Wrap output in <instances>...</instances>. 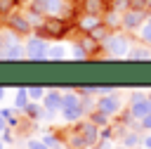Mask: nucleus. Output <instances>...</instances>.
<instances>
[{
	"instance_id": "1",
	"label": "nucleus",
	"mask_w": 151,
	"mask_h": 149,
	"mask_svg": "<svg viewBox=\"0 0 151 149\" xmlns=\"http://www.w3.org/2000/svg\"><path fill=\"white\" fill-rule=\"evenodd\" d=\"M130 50H132V40H130V35L125 31H111L109 38L101 43V52L106 57H113V59L127 57Z\"/></svg>"
},
{
	"instance_id": "2",
	"label": "nucleus",
	"mask_w": 151,
	"mask_h": 149,
	"mask_svg": "<svg viewBox=\"0 0 151 149\" xmlns=\"http://www.w3.org/2000/svg\"><path fill=\"white\" fill-rule=\"evenodd\" d=\"M47 52H50V43H47V38L28 35V40L24 43V57H26V59L42 61V59H47Z\"/></svg>"
},
{
	"instance_id": "3",
	"label": "nucleus",
	"mask_w": 151,
	"mask_h": 149,
	"mask_svg": "<svg viewBox=\"0 0 151 149\" xmlns=\"http://www.w3.org/2000/svg\"><path fill=\"white\" fill-rule=\"evenodd\" d=\"M33 5L45 17H61L64 19L68 14V2L66 0H33Z\"/></svg>"
},
{
	"instance_id": "4",
	"label": "nucleus",
	"mask_w": 151,
	"mask_h": 149,
	"mask_svg": "<svg viewBox=\"0 0 151 149\" xmlns=\"http://www.w3.org/2000/svg\"><path fill=\"white\" fill-rule=\"evenodd\" d=\"M149 19V12L146 9H125L123 12V19H120V31H139L142 24Z\"/></svg>"
},
{
	"instance_id": "5",
	"label": "nucleus",
	"mask_w": 151,
	"mask_h": 149,
	"mask_svg": "<svg viewBox=\"0 0 151 149\" xmlns=\"http://www.w3.org/2000/svg\"><path fill=\"white\" fill-rule=\"evenodd\" d=\"M127 111L132 114L134 121H142L144 116L151 114V102H149V97H146L144 92H132V95H130V109H127Z\"/></svg>"
},
{
	"instance_id": "6",
	"label": "nucleus",
	"mask_w": 151,
	"mask_h": 149,
	"mask_svg": "<svg viewBox=\"0 0 151 149\" xmlns=\"http://www.w3.org/2000/svg\"><path fill=\"white\" fill-rule=\"evenodd\" d=\"M0 59H5V61L24 59V45L19 43L17 33H9V31H7V43H5V47L0 50Z\"/></svg>"
},
{
	"instance_id": "7",
	"label": "nucleus",
	"mask_w": 151,
	"mask_h": 149,
	"mask_svg": "<svg viewBox=\"0 0 151 149\" xmlns=\"http://www.w3.org/2000/svg\"><path fill=\"white\" fill-rule=\"evenodd\" d=\"M7 28H9L12 33H17V35H31V33H33V24L26 19L24 12H12V14H7Z\"/></svg>"
},
{
	"instance_id": "8",
	"label": "nucleus",
	"mask_w": 151,
	"mask_h": 149,
	"mask_svg": "<svg viewBox=\"0 0 151 149\" xmlns=\"http://www.w3.org/2000/svg\"><path fill=\"white\" fill-rule=\"evenodd\" d=\"M120 106H123V99H120V95H118V92L101 95V97L97 99V109H99V111H104L106 116H116V114L120 111Z\"/></svg>"
},
{
	"instance_id": "9",
	"label": "nucleus",
	"mask_w": 151,
	"mask_h": 149,
	"mask_svg": "<svg viewBox=\"0 0 151 149\" xmlns=\"http://www.w3.org/2000/svg\"><path fill=\"white\" fill-rule=\"evenodd\" d=\"M76 128L83 132V137H85L87 147H94V144L99 142V128H97L92 121H78V123H76Z\"/></svg>"
},
{
	"instance_id": "10",
	"label": "nucleus",
	"mask_w": 151,
	"mask_h": 149,
	"mask_svg": "<svg viewBox=\"0 0 151 149\" xmlns=\"http://www.w3.org/2000/svg\"><path fill=\"white\" fill-rule=\"evenodd\" d=\"M104 24V19L101 17H97V14H85V12H80V17H78V31L80 33H92L97 26H101Z\"/></svg>"
},
{
	"instance_id": "11",
	"label": "nucleus",
	"mask_w": 151,
	"mask_h": 149,
	"mask_svg": "<svg viewBox=\"0 0 151 149\" xmlns=\"http://www.w3.org/2000/svg\"><path fill=\"white\" fill-rule=\"evenodd\" d=\"M61 97H64V92H59V90H47L45 97H42V106H45V111L59 114V111H61Z\"/></svg>"
},
{
	"instance_id": "12",
	"label": "nucleus",
	"mask_w": 151,
	"mask_h": 149,
	"mask_svg": "<svg viewBox=\"0 0 151 149\" xmlns=\"http://www.w3.org/2000/svg\"><path fill=\"white\" fill-rule=\"evenodd\" d=\"M106 9H109V0H83V12H85V14L104 17Z\"/></svg>"
},
{
	"instance_id": "13",
	"label": "nucleus",
	"mask_w": 151,
	"mask_h": 149,
	"mask_svg": "<svg viewBox=\"0 0 151 149\" xmlns=\"http://www.w3.org/2000/svg\"><path fill=\"white\" fill-rule=\"evenodd\" d=\"M59 114H61V118L66 123H78V121H83L85 109H83V104H78V106H71V109H61Z\"/></svg>"
},
{
	"instance_id": "14",
	"label": "nucleus",
	"mask_w": 151,
	"mask_h": 149,
	"mask_svg": "<svg viewBox=\"0 0 151 149\" xmlns=\"http://www.w3.org/2000/svg\"><path fill=\"white\" fill-rule=\"evenodd\" d=\"M66 147H68V149H87V142H85V137H83V132H80L78 128H73V130L68 132Z\"/></svg>"
},
{
	"instance_id": "15",
	"label": "nucleus",
	"mask_w": 151,
	"mask_h": 149,
	"mask_svg": "<svg viewBox=\"0 0 151 149\" xmlns=\"http://www.w3.org/2000/svg\"><path fill=\"white\" fill-rule=\"evenodd\" d=\"M120 144L127 147V149L139 147V144H142V135H139V130H123V142H120Z\"/></svg>"
},
{
	"instance_id": "16",
	"label": "nucleus",
	"mask_w": 151,
	"mask_h": 149,
	"mask_svg": "<svg viewBox=\"0 0 151 149\" xmlns=\"http://www.w3.org/2000/svg\"><path fill=\"white\" fill-rule=\"evenodd\" d=\"M83 102V97L78 95V90H66L64 97H61V109H71V106H78Z\"/></svg>"
},
{
	"instance_id": "17",
	"label": "nucleus",
	"mask_w": 151,
	"mask_h": 149,
	"mask_svg": "<svg viewBox=\"0 0 151 149\" xmlns=\"http://www.w3.org/2000/svg\"><path fill=\"white\" fill-rule=\"evenodd\" d=\"M24 116H28L31 121H40L42 116H45V106H40L38 102H28V106L21 111Z\"/></svg>"
},
{
	"instance_id": "18",
	"label": "nucleus",
	"mask_w": 151,
	"mask_h": 149,
	"mask_svg": "<svg viewBox=\"0 0 151 149\" xmlns=\"http://www.w3.org/2000/svg\"><path fill=\"white\" fill-rule=\"evenodd\" d=\"M127 59H132V61H142V59H151V47H149V45H137V47H132V50H130V54H127Z\"/></svg>"
},
{
	"instance_id": "19",
	"label": "nucleus",
	"mask_w": 151,
	"mask_h": 149,
	"mask_svg": "<svg viewBox=\"0 0 151 149\" xmlns=\"http://www.w3.org/2000/svg\"><path fill=\"white\" fill-rule=\"evenodd\" d=\"M28 88H19L17 90V97H14V109L17 111H24L26 106H28Z\"/></svg>"
},
{
	"instance_id": "20",
	"label": "nucleus",
	"mask_w": 151,
	"mask_h": 149,
	"mask_svg": "<svg viewBox=\"0 0 151 149\" xmlns=\"http://www.w3.org/2000/svg\"><path fill=\"white\" fill-rule=\"evenodd\" d=\"M109 118H111V116H106L104 111H99V109H92V111H90V118H87V121H92V123H94L97 128H106V125H109Z\"/></svg>"
},
{
	"instance_id": "21",
	"label": "nucleus",
	"mask_w": 151,
	"mask_h": 149,
	"mask_svg": "<svg viewBox=\"0 0 151 149\" xmlns=\"http://www.w3.org/2000/svg\"><path fill=\"white\" fill-rule=\"evenodd\" d=\"M47 59H66V47L61 45V43H54V45H50V52H47Z\"/></svg>"
},
{
	"instance_id": "22",
	"label": "nucleus",
	"mask_w": 151,
	"mask_h": 149,
	"mask_svg": "<svg viewBox=\"0 0 151 149\" xmlns=\"http://www.w3.org/2000/svg\"><path fill=\"white\" fill-rule=\"evenodd\" d=\"M42 142L47 144V149H61V147H64V142H61V137H59L57 132H45Z\"/></svg>"
},
{
	"instance_id": "23",
	"label": "nucleus",
	"mask_w": 151,
	"mask_h": 149,
	"mask_svg": "<svg viewBox=\"0 0 151 149\" xmlns=\"http://www.w3.org/2000/svg\"><path fill=\"white\" fill-rule=\"evenodd\" d=\"M137 33H139V40H142L144 45H149V47H151V17L142 24V28H139Z\"/></svg>"
},
{
	"instance_id": "24",
	"label": "nucleus",
	"mask_w": 151,
	"mask_h": 149,
	"mask_svg": "<svg viewBox=\"0 0 151 149\" xmlns=\"http://www.w3.org/2000/svg\"><path fill=\"white\" fill-rule=\"evenodd\" d=\"M109 33H111V31H109V28H106V26L101 24V26H97V28H94L92 33H87V35H92V38H94L97 43H104V40L109 38Z\"/></svg>"
},
{
	"instance_id": "25",
	"label": "nucleus",
	"mask_w": 151,
	"mask_h": 149,
	"mask_svg": "<svg viewBox=\"0 0 151 149\" xmlns=\"http://www.w3.org/2000/svg\"><path fill=\"white\" fill-rule=\"evenodd\" d=\"M17 5H19V0H0V14L7 17V14H12V12H17V9H14Z\"/></svg>"
},
{
	"instance_id": "26",
	"label": "nucleus",
	"mask_w": 151,
	"mask_h": 149,
	"mask_svg": "<svg viewBox=\"0 0 151 149\" xmlns=\"http://www.w3.org/2000/svg\"><path fill=\"white\" fill-rule=\"evenodd\" d=\"M45 92H47L45 88H40V85H31V88H28V99H31V102H38V99L45 97Z\"/></svg>"
},
{
	"instance_id": "27",
	"label": "nucleus",
	"mask_w": 151,
	"mask_h": 149,
	"mask_svg": "<svg viewBox=\"0 0 151 149\" xmlns=\"http://www.w3.org/2000/svg\"><path fill=\"white\" fill-rule=\"evenodd\" d=\"M109 9H116V12H125L130 9V0H109Z\"/></svg>"
},
{
	"instance_id": "28",
	"label": "nucleus",
	"mask_w": 151,
	"mask_h": 149,
	"mask_svg": "<svg viewBox=\"0 0 151 149\" xmlns=\"http://www.w3.org/2000/svg\"><path fill=\"white\" fill-rule=\"evenodd\" d=\"M73 57H76V59H90L87 50H85L80 43H76V45H73Z\"/></svg>"
},
{
	"instance_id": "29",
	"label": "nucleus",
	"mask_w": 151,
	"mask_h": 149,
	"mask_svg": "<svg viewBox=\"0 0 151 149\" xmlns=\"http://www.w3.org/2000/svg\"><path fill=\"white\" fill-rule=\"evenodd\" d=\"M26 149H47V144L42 140H28L26 142Z\"/></svg>"
},
{
	"instance_id": "30",
	"label": "nucleus",
	"mask_w": 151,
	"mask_h": 149,
	"mask_svg": "<svg viewBox=\"0 0 151 149\" xmlns=\"http://www.w3.org/2000/svg\"><path fill=\"white\" fill-rule=\"evenodd\" d=\"M137 130H151V114L144 116L142 121H137Z\"/></svg>"
},
{
	"instance_id": "31",
	"label": "nucleus",
	"mask_w": 151,
	"mask_h": 149,
	"mask_svg": "<svg viewBox=\"0 0 151 149\" xmlns=\"http://www.w3.org/2000/svg\"><path fill=\"white\" fill-rule=\"evenodd\" d=\"M130 9H146L149 12V7H146L144 0H130Z\"/></svg>"
},
{
	"instance_id": "32",
	"label": "nucleus",
	"mask_w": 151,
	"mask_h": 149,
	"mask_svg": "<svg viewBox=\"0 0 151 149\" xmlns=\"http://www.w3.org/2000/svg\"><path fill=\"white\" fill-rule=\"evenodd\" d=\"M5 130H7V118H5V116H2V111H0V135H2Z\"/></svg>"
},
{
	"instance_id": "33",
	"label": "nucleus",
	"mask_w": 151,
	"mask_h": 149,
	"mask_svg": "<svg viewBox=\"0 0 151 149\" xmlns=\"http://www.w3.org/2000/svg\"><path fill=\"white\" fill-rule=\"evenodd\" d=\"M0 137H2V142H12V140H14V137H12V132H9V128H7V130H5Z\"/></svg>"
},
{
	"instance_id": "34",
	"label": "nucleus",
	"mask_w": 151,
	"mask_h": 149,
	"mask_svg": "<svg viewBox=\"0 0 151 149\" xmlns=\"http://www.w3.org/2000/svg\"><path fill=\"white\" fill-rule=\"evenodd\" d=\"M5 43H7V31H0V50L5 47Z\"/></svg>"
},
{
	"instance_id": "35",
	"label": "nucleus",
	"mask_w": 151,
	"mask_h": 149,
	"mask_svg": "<svg viewBox=\"0 0 151 149\" xmlns=\"http://www.w3.org/2000/svg\"><path fill=\"white\" fill-rule=\"evenodd\" d=\"M142 144H144V147H146V149H151V135H146V137H144V140H142Z\"/></svg>"
},
{
	"instance_id": "36",
	"label": "nucleus",
	"mask_w": 151,
	"mask_h": 149,
	"mask_svg": "<svg viewBox=\"0 0 151 149\" xmlns=\"http://www.w3.org/2000/svg\"><path fill=\"white\" fill-rule=\"evenodd\" d=\"M2 97H5V88H0V99H2Z\"/></svg>"
},
{
	"instance_id": "37",
	"label": "nucleus",
	"mask_w": 151,
	"mask_h": 149,
	"mask_svg": "<svg viewBox=\"0 0 151 149\" xmlns=\"http://www.w3.org/2000/svg\"><path fill=\"white\" fill-rule=\"evenodd\" d=\"M113 149H127V147H123V144H118V147H113Z\"/></svg>"
},
{
	"instance_id": "38",
	"label": "nucleus",
	"mask_w": 151,
	"mask_h": 149,
	"mask_svg": "<svg viewBox=\"0 0 151 149\" xmlns=\"http://www.w3.org/2000/svg\"><path fill=\"white\" fill-rule=\"evenodd\" d=\"M144 2H146V7H149V9H151V0H144Z\"/></svg>"
},
{
	"instance_id": "39",
	"label": "nucleus",
	"mask_w": 151,
	"mask_h": 149,
	"mask_svg": "<svg viewBox=\"0 0 151 149\" xmlns=\"http://www.w3.org/2000/svg\"><path fill=\"white\" fill-rule=\"evenodd\" d=\"M0 149H5V142H0Z\"/></svg>"
},
{
	"instance_id": "40",
	"label": "nucleus",
	"mask_w": 151,
	"mask_h": 149,
	"mask_svg": "<svg viewBox=\"0 0 151 149\" xmlns=\"http://www.w3.org/2000/svg\"><path fill=\"white\" fill-rule=\"evenodd\" d=\"M19 2H33V0H19Z\"/></svg>"
}]
</instances>
